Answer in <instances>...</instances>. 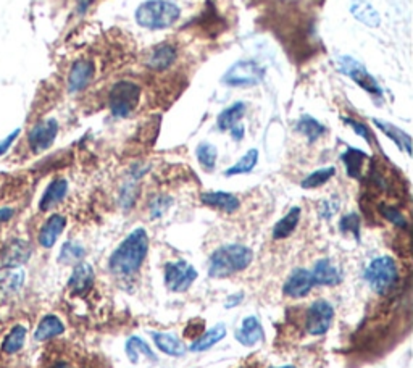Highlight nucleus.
<instances>
[{
    "instance_id": "obj_1",
    "label": "nucleus",
    "mask_w": 413,
    "mask_h": 368,
    "mask_svg": "<svg viewBox=\"0 0 413 368\" xmlns=\"http://www.w3.org/2000/svg\"><path fill=\"white\" fill-rule=\"evenodd\" d=\"M149 250V236L144 228H136L110 257V271L116 276L128 278L139 271Z\"/></svg>"
},
{
    "instance_id": "obj_2",
    "label": "nucleus",
    "mask_w": 413,
    "mask_h": 368,
    "mask_svg": "<svg viewBox=\"0 0 413 368\" xmlns=\"http://www.w3.org/2000/svg\"><path fill=\"white\" fill-rule=\"evenodd\" d=\"M252 260L253 254L248 247L241 244L223 246L211 254L209 275L211 278H227L246 270Z\"/></svg>"
},
{
    "instance_id": "obj_3",
    "label": "nucleus",
    "mask_w": 413,
    "mask_h": 368,
    "mask_svg": "<svg viewBox=\"0 0 413 368\" xmlns=\"http://www.w3.org/2000/svg\"><path fill=\"white\" fill-rule=\"evenodd\" d=\"M181 10L169 0H147L136 10V21L139 26L152 31L167 29L178 21Z\"/></svg>"
},
{
    "instance_id": "obj_4",
    "label": "nucleus",
    "mask_w": 413,
    "mask_h": 368,
    "mask_svg": "<svg viewBox=\"0 0 413 368\" xmlns=\"http://www.w3.org/2000/svg\"><path fill=\"white\" fill-rule=\"evenodd\" d=\"M397 278H399V271H397L396 262L388 255L374 259L365 270V280L370 288L381 296L388 294L394 288Z\"/></svg>"
},
{
    "instance_id": "obj_5",
    "label": "nucleus",
    "mask_w": 413,
    "mask_h": 368,
    "mask_svg": "<svg viewBox=\"0 0 413 368\" xmlns=\"http://www.w3.org/2000/svg\"><path fill=\"white\" fill-rule=\"evenodd\" d=\"M141 97V87L131 81H120L110 91V108L115 117H130L137 107Z\"/></svg>"
},
{
    "instance_id": "obj_6",
    "label": "nucleus",
    "mask_w": 413,
    "mask_h": 368,
    "mask_svg": "<svg viewBox=\"0 0 413 368\" xmlns=\"http://www.w3.org/2000/svg\"><path fill=\"white\" fill-rule=\"evenodd\" d=\"M265 76V68L257 62H237L225 73L223 83L232 87L255 86Z\"/></svg>"
},
{
    "instance_id": "obj_7",
    "label": "nucleus",
    "mask_w": 413,
    "mask_h": 368,
    "mask_svg": "<svg viewBox=\"0 0 413 368\" xmlns=\"http://www.w3.org/2000/svg\"><path fill=\"white\" fill-rule=\"evenodd\" d=\"M197 280V270L188 262H169L165 267V286L172 292H184Z\"/></svg>"
},
{
    "instance_id": "obj_8",
    "label": "nucleus",
    "mask_w": 413,
    "mask_h": 368,
    "mask_svg": "<svg viewBox=\"0 0 413 368\" xmlns=\"http://www.w3.org/2000/svg\"><path fill=\"white\" fill-rule=\"evenodd\" d=\"M332 318H335V309L331 304L326 301H315L307 310V333L312 336L325 334L331 327Z\"/></svg>"
},
{
    "instance_id": "obj_9",
    "label": "nucleus",
    "mask_w": 413,
    "mask_h": 368,
    "mask_svg": "<svg viewBox=\"0 0 413 368\" xmlns=\"http://www.w3.org/2000/svg\"><path fill=\"white\" fill-rule=\"evenodd\" d=\"M339 66H341L342 73H346L351 80L356 81L365 91L373 94V96H381V87L378 86V83L365 70L362 63L352 59V57H342V59H339Z\"/></svg>"
},
{
    "instance_id": "obj_10",
    "label": "nucleus",
    "mask_w": 413,
    "mask_h": 368,
    "mask_svg": "<svg viewBox=\"0 0 413 368\" xmlns=\"http://www.w3.org/2000/svg\"><path fill=\"white\" fill-rule=\"evenodd\" d=\"M57 134L58 123L54 118L44 120V122L34 125V128H31L28 134L29 149L33 150L34 154H39V152L49 149V147L54 144Z\"/></svg>"
},
{
    "instance_id": "obj_11",
    "label": "nucleus",
    "mask_w": 413,
    "mask_h": 368,
    "mask_svg": "<svg viewBox=\"0 0 413 368\" xmlns=\"http://www.w3.org/2000/svg\"><path fill=\"white\" fill-rule=\"evenodd\" d=\"M314 286L315 283L314 278H312V273L309 270H305V268H298V270H294L288 276V280H286L283 286V291L286 296L293 299H300L305 297L307 294L314 289Z\"/></svg>"
},
{
    "instance_id": "obj_12",
    "label": "nucleus",
    "mask_w": 413,
    "mask_h": 368,
    "mask_svg": "<svg viewBox=\"0 0 413 368\" xmlns=\"http://www.w3.org/2000/svg\"><path fill=\"white\" fill-rule=\"evenodd\" d=\"M94 65L88 60H79L71 66L70 75H68V89L70 92H79L88 86L92 80Z\"/></svg>"
},
{
    "instance_id": "obj_13",
    "label": "nucleus",
    "mask_w": 413,
    "mask_h": 368,
    "mask_svg": "<svg viewBox=\"0 0 413 368\" xmlns=\"http://www.w3.org/2000/svg\"><path fill=\"white\" fill-rule=\"evenodd\" d=\"M66 226V218L63 217V215H52V217L47 218V222L42 226L41 231H39V244L42 247H46V249H50V247H54L58 236L63 233V229H65Z\"/></svg>"
},
{
    "instance_id": "obj_14",
    "label": "nucleus",
    "mask_w": 413,
    "mask_h": 368,
    "mask_svg": "<svg viewBox=\"0 0 413 368\" xmlns=\"http://www.w3.org/2000/svg\"><path fill=\"white\" fill-rule=\"evenodd\" d=\"M310 273H312V278H314L315 285L335 286L341 281V270H339V268L328 259L316 262V265Z\"/></svg>"
},
{
    "instance_id": "obj_15",
    "label": "nucleus",
    "mask_w": 413,
    "mask_h": 368,
    "mask_svg": "<svg viewBox=\"0 0 413 368\" xmlns=\"http://www.w3.org/2000/svg\"><path fill=\"white\" fill-rule=\"evenodd\" d=\"M202 202L205 205H209L211 208L220 210V212L225 213H232L239 208V199L236 196H232L230 192H223V191H215V192H205L200 196Z\"/></svg>"
},
{
    "instance_id": "obj_16",
    "label": "nucleus",
    "mask_w": 413,
    "mask_h": 368,
    "mask_svg": "<svg viewBox=\"0 0 413 368\" xmlns=\"http://www.w3.org/2000/svg\"><path fill=\"white\" fill-rule=\"evenodd\" d=\"M236 338L242 346H248V348L255 346L258 341L263 339L262 323L258 322L257 317L244 318L241 323V328L237 330Z\"/></svg>"
},
{
    "instance_id": "obj_17",
    "label": "nucleus",
    "mask_w": 413,
    "mask_h": 368,
    "mask_svg": "<svg viewBox=\"0 0 413 368\" xmlns=\"http://www.w3.org/2000/svg\"><path fill=\"white\" fill-rule=\"evenodd\" d=\"M94 283V270L89 264H79L75 267V270L71 273L70 281H68V288L71 292L75 294H84L91 289Z\"/></svg>"
},
{
    "instance_id": "obj_18",
    "label": "nucleus",
    "mask_w": 413,
    "mask_h": 368,
    "mask_svg": "<svg viewBox=\"0 0 413 368\" xmlns=\"http://www.w3.org/2000/svg\"><path fill=\"white\" fill-rule=\"evenodd\" d=\"M68 192V183L63 178H57V180L52 181L49 186H47L44 196H42L39 202V208L42 212H47L52 207H55L57 204H60L63 199H65Z\"/></svg>"
},
{
    "instance_id": "obj_19",
    "label": "nucleus",
    "mask_w": 413,
    "mask_h": 368,
    "mask_svg": "<svg viewBox=\"0 0 413 368\" xmlns=\"http://www.w3.org/2000/svg\"><path fill=\"white\" fill-rule=\"evenodd\" d=\"M174 60H176V50H174L172 45L162 44L153 49L152 55L149 57V60H147V65L155 71H163L167 70L168 66H172Z\"/></svg>"
},
{
    "instance_id": "obj_20",
    "label": "nucleus",
    "mask_w": 413,
    "mask_h": 368,
    "mask_svg": "<svg viewBox=\"0 0 413 368\" xmlns=\"http://www.w3.org/2000/svg\"><path fill=\"white\" fill-rule=\"evenodd\" d=\"M152 338L155 341V346L163 354L172 357H181L186 354V346L172 333H152Z\"/></svg>"
},
{
    "instance_id": "obj_21",
    "label": "nucleus",
    "mask_w": 413,
    "mask_h": 368,
    "mask_svg": "<svg viewBox=\"0 0 413 368\" xmlns=\"http://www.w3.org/2000/svg\"><path fill=\"white\" fill-rule=\"evenodd\" d=\"M226 336V325L220 323L215 325L214 328H210L209 331H205L202 336H199L197 339L190 344V351L192 352H204L206 349L214 348L216 343H220L221 339H225Z\"/></svg>"
},
{
    "instance_id": "obj_22",
    "label": "nucleus",
    "mask_w": 413,
    "mask_h": 368,
    "mask_svg": "<svg viewBox=\"0 0 413 368\" xmlns=\"http://www.w3.org/2000/svg\"><path fill=\"white\" fill-rule=\"evenodd\" d=\"M31 255V249H29V244L24 243V241H13V243H10L7 249H5V254H4V264L7 267H18V265H23L26 260L29 259Z\"/></svg>"
},
{
    "instance_id": "obj_23",
    "label": "nucleus",
    "mask_w": 413,
    "mask_h": 368,
    "mask_svg": "<svg viewBox=\"0 0 413 368\" xmlns=\"http://www.w3.org/2000/svg\"><path fill=\"white\" fill-rule=\"evenodd\" d=\"M351 12L360 23L370 26V28H376L381 23L379 13L365 0H354L351 5Z\"/></svg>"
},
{
    "instance_id": "obj_24",
    "label": "nucleus",
    "mask_w": 413,
    "mask_h": 368,
    "mask_svg": "<svg viewBox=\"0 0 413 368\" xmlns=\"http://www.w3.org/2000/svg\"><path fill=\"white\" fill-rule=\"evenodd\" d=\"M300 220V208L293 207L289 210L279 222L274 225L273 228V238L274 239H286L288 236L294 233V229L298 228Z\"/></svg>"
},
{
    "instance_id": "obj_25",
    "label": "nucleus",
    "mask_w": 413,
    "mask_h": 368,
    "mask_svg": "<svg viewBox=\"0 0 413 368\" xmlns=\"http://www.w3.org/2000/svg\"><path fill=\"white\" fill-rule=\"evenodd\" d=\"M246 115V104L244 102H236L231 107L223 110L216 118V125L221 131H230L234 128L236 125H239V120Z\"/></svg>"
},
{
    "instance_id": "obj_26",
    "label": "nucleus",
    "mask_w": 413,
    "mask_h": 368,
    "mask_svg": "<svg viewBox=\"0 0 413 368\" xmlns=\"http://www.w3.org/2000/svg\"><path fill=\"white\" fill-rule=\"evenodd\" d=\"M63 331H65V327H63L60 318L55 317V315H47V317L41 320L39 327L34 333V338L36 341H47L62 334Z\"/></svg>"
},
{
    "instance_id": "obj_27",
    "label": "nucleus",
    "mask_w": 413,
    "mask_h": 368,
    "mask_svg": "<svg viewBox=\"0 0 413 368\" xmlns=\"http://www.w3.org/2000/svg\"><path fill=\"white\" fill-rule=\"evenodd\" d=\"M374 126H378V128L383 131V133L388 136L389 139H393L394 143L400 147V149H404L407 154H410V149H412V141H410V136L404 133L400 128H397V126L391 125V123H386V122H381V120H373Z\"/></svg>"
},
{
    "instance_id": "obj_28",
    "label": "nucleus",
    "mask_w": 413,
    "mask_h": 368,
    "mask_svg": "<svg viewBox=\"0 0 413 368\" xmlns=\"http://www.w3.org/2000/svg\"><path fill=\"white\" fill-rule=\"evenodd\" d=\"M126 354H128V359L132 364H137L141 354L147 357L150 362H157V357L149 348V344L144 343L141 338H137V336H132V338L128 339V343H126Z\"/></svg>"
},
{
    "instance_id": "obj_29",
    "label": "nucleus",
    "mask_w": 413,
    "mask_h": 368,
    "mask_svg": "<svg viewBox=\"0 0 413 368\" xmlns=\"http://www.w3.org/2000/svg\"><path fill=\"white\" fill-rule=\"evenodd\" d=\"M295 129H298L300 134H304L310 143H315L316 139H320L326 131L325 126H323L320 122H316L315 118L309 117V115H304V117L299 120Z\"/></svg>"
},
{
    "instance_id": "obj_30",
    "label": "nucleus",
    "mask_w": 413,
    "mask_h": 368,
    "mask_svg": "<svg viewBox=\"0 0 413 368\" xmlns=\"http://www.w3.org/2000/svg\"><path fill=\"white\" fill-rule=\"evenodd\" d=\"M258 162V150L251 149L246 155H242L239 160L236 162L231 168H227L225 171L226 176H234V175H246V173H251L253 168H255Z\"/></svg>"
},
{
    "instance_id": "obj_31",
    "label": "nucleus",
    "mask_w": 413,
    "mask_h": 368,
    "mask_svg": "<svg viewBox=\"0 0 413 368\" xmlns=\"http://www.w3.org/2000/svg\"><path fill=\"white\" fill-rule=\"evenodd\" d=\"M367 159V154L358 149H347L346 152L342 154V162L344 165H346V170H347V175L352 176V178H358L360 176V171H362V165H363V160Z\"/></svg>"
},
{
    "instance_id": "obj_32",
    "label": "nucleus",
    "mask_w": 413,
    "mask_h": 368,
    "mask_svg": "<svg viewBox=\"0 0 413 368\" xmlns=\"http://www.w3.org/2000/svg\"><path fill=\"white\" fill-rule=\"evenodd\" d=\"M24 339H26V328L24 327H15L10 333L7 334V338L4 341V346H2V351L5 354L8 355H13L17 354V352L23 348L24 344Z\"/></svg>"
},
{
    "instance_id": "obj_33",
    "label": "nucleus",
    "mask_w": 413,
    "mask_h": 368,
    "mask_svg": "<svg viewBox=\"0 0 413 368\" xmlns=\"http://www.w3.org/2000/svg\"><path fill=\"white\" fill-rule=\"evenodd\" d=\"M195 155H197L199 164L204 167V170L211 171L216 165V157H218V152H216V147L210 143H202L197 146L195 149Z\"/></svg>"
},
{
    "instance_id": "obj_34",
    "label": "nucleus",
    "mask_w": 413,
    "mask_h": 368,
    "mask_svg": "<svg viewBox=\"0 0 413 368\" xmlns=\"http://www.w3.org/2000/svg\"><path fill=\"white\" fill-rule=\"evenodd\" d=\"M336 170L332 167H328V168H321V170H316L305 178L304 181H302V187L304 189H315V187H320L323 184L328 183L331 180L332 176H335Z\"/></svg>"
},
{
    "instance_id": "obj_35",
    "label": "nucleus",
    "mask_w": 413,
    "mask_h": 368,
    "mask_svg": "<svg viewBox=\"0 0 413 368\" xmlns=\"http://www.w3.org/2000/svg\"><path fill=\"white\" fill-rule=\"evenodd\" d=\"M83 257H84V249L81 246H78L76 243H66L62 247L58 260H60L62 264H75V262L81 260Z\"/></svg>"
},
{
    "instance_id": "obj_36",
    "label": "nucleus",
    "mask_w": 413,
    "mask_h": 368,
    "mask_svg": "<svg viewBox=\"0 0 413 368\" xmlns=\"http://www.w3.org/2000/svg\"><path fill=\"white\" fill-rule=\"evenodd\" d=\"M169 205H172V199H169V197L160 196V197L153 199V201L150 202V215H152V218L162 217V215L165 213L167 210L169 208Z\"/></svg>"
},
{
    "instance_id": "obj_37",
    "label": "nucleus",
    "mask_w": 413,
    "mask_h": 368,
    "mask_svg": "<svg viewBox=\"0 0 413 368\" xmlns=\"http://www.w3.org/2000/svg\"><path fill=\"white\" fill-rule=\"evenodd\" d=\"M379 212L383 213L384 218H388L389 222H393L397 226H405L407 225L404 215H402L399 210L394 208V207H389V205H381Z\"/></svg>"
},
{
    "instance_id": "obj_38",
    "label": "nucleus",
    "mask_w": 413,
    "mask_h": 368,
    "mask_svg": "<svg viewBox=\"0 0 413 368\" xmlns=\"http://www.w3.org/2000/svg\"><path fill=\"white\" fill-rule=\"evenodd\" d=\"M358 226H360V220L356 213L347 215L341 220V229L342 231H351V233L356 234V238H358Z\"/></svg>"
},
{
    "instance_id": "obj_39",
    "label": "nucleus",
    "mask_w": 413,
    "mask_h": 368,
    "mask_svg": "<svg viewBox=\"0 0 413 368\" xmlns=\"http://www.w3.org/2000/svg\"><path fill=\"white\" fill-rule=\"evenodd\" d=\"M344 122H346L347 125H351L354 128V131H356L358 136H362V138L367 141V143H372V138H370V131H368L367 126L356 122V120H352V118H344Z\"/></svg>"
},
{
    "instance_id": "obj_40",
    "label": "nucleus",
    "mask_w": 413,
    "mask_h": 368,
    "mask_svg": "<svg viewBox=\"0 0 413 368\" xmlns=\"http://www.w3.org/2000/svg\"><path fill=\"white\" fill-rule=\"evenodd\" d=\"M18 134H20V129H15L13 133L8 136V138H5L4 141H0V155L7 154V150L10 149V146H12L15 143V139L18 138Z\"/></svg>"
},
{
    "instance_id": "obj_41",
    "label": "nucleus",
    "mask_w": 413,
    "mask_h": 368,
    "mask_svg": "<svg viewBox=\"0 0 413 368\" xmlns=\"http://www.w3.org/2000/svg\"><path fill=\"white\" fill-rule=\"evenodd\" d=\"M242 299H244V294H242V292H239V294H234V296H231L230 299H227V301H226V306H225V307H226V309H231V307L239 306Z\"/></svg>"
},
{
    "instance_id": "obj_42",
    "label": "nucleus",
    "mask_w": 413,
    "mask_h": 368,
    "mask_svg": "<svg viewBox=\"0 0 413 368\" xmlns=\"http://www.w3.org/2000/svg\"><path fill=\"white\" fill-rule=\"evenodd\" d=\"M230 133H231V136H232V139H236V141H241L242 138H244V126H241V125H236L234 128L232 129H230Z\"/></svg>"
},
{
    "instance_id": "obj_43",
    "label": "nucleus",
    "mask_w": 413,
    "mask_h": 368,
    "mask_svg": "<svg viewBox=\"0 0 413 368\" xmlns=\"http://www.w3.org/2000/svg\"><path fill=\"white\" fill-rule=\"evenodd\" d=\"M13 217V208H0V225L7 223Z\"/></svg>"
},
{
    "instance_id": "obj_44",
    "label": "nucleus",
    "mask_w": 413,
    "mask_h": 368,
    "mask_svg": "<svg viewBox=\"0 0 413 368\" xmlns=\"http://www.w3.org/2000/svg\"><path fill=\"white\" fill-rule=\"evenodd\" d=\"M92 0H79V10H81V12H84V10L88 8V5L91 3Z\"/></svg>"
},
{
    "instance_id": "obj_45",
    "label": "nucleus",
    "mask_w": 413,
    "mask_h": 368,
    "mask_svg": "<svg viewBox=\"0 0 413 368\" xmlns=\"http://www.w3.org/2000/svg\"><path fill=\"white\" fill-rule=\"evenodd\" d=\"M50 368H73V367H71V365H68V364H65V362H58V364L52 365Z\"/></svg>"
},
{
    "instance_id": "obj_46",
    "label": "nucleus",
    "mask_w": 413,
    "mask_h": 368,
    "mask_svg": "<svg viewBox=\"0 0 413 368\" xmlns=\"http://www.w3.org/2000/svg\"><path fill=\"white\" fill-rule=\"evenodd\" d=\"M279 368H295V367H293V365H286V367H279Z\"/></svg>"
}]
</instances>
